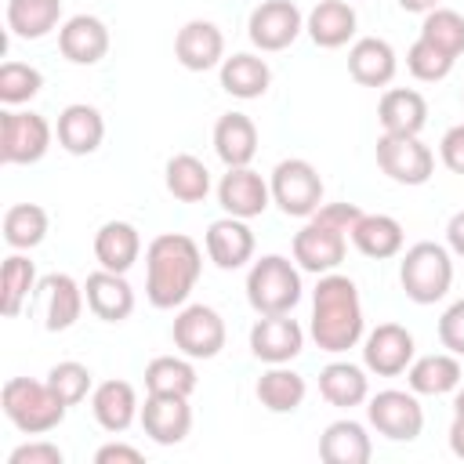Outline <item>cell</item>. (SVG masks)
<instances>
[{"mask_svg": "<svg viewBox=\"0 0 464 464\" xmlns=\"http://www.w3.org/2000/svg\"><path fill=\"white\" fill-rule=\"evenodd\" d=\"M47 384L58 392V399H62L65 406H76V402L87 399V392H94V373H91L83 362L65 359V362H54V366H51Z\"/></svg>", "mask_w": 464, "mask_h": 464, "instance_id": "cell-43", "label": "cell"}, {"mask_svg": "<svg viewBox=\"0 0 464 464\" xmlns=\"http://www.w3.org/2000/svg\"><path fill=\"white\" fill-rule=\"evenodd\" d=\"M268 188H272V203L286 218H312L323 207V178L301 156H290V160L276 163V170L268 178Z\"/></svg>", "mask_w": 464, "mask_h": 464, "instance_id": "cell-6", "label": "cell"}, {"mask_svg": "<svg viewBox=\"0 0 464 464\" xmlns=\"http://www.w3.org/2000/svg\"><path fill=\"white\" fill-rule=\"evenodd\" d=\"M348 239L355 243V250H359L362 257L384 261V257L402 254L406 232H402V225H399L392 214H362V218L352 225Z\"/></svg>", "mask_w": 464, "mask_h": 464, "instance_id": "cell-31", "label": "cell"}, {"mask_svg": "<svg viewBox=\"0 0 464 464\" xmlns=\"http://www.w3.org/2000/svg\"><path fill=\"white\" fill-rule=\"evenodd\" d=\"M344 250H348V232L330 225L319 214L304 218L301 232L294 236V261L301 272H312V276L337 272V265L344 261Z\"/></svg>", "mask_w": 464, "mask_h": 464, "instance_id": "cell-9", "label": "cell"}, {"mask_svg": "<svg viewBox=\"0 0 464 464\" xmlns=\"http://www.w3.org/2000/svg\"><path fill=\"white\" fill-rule=\"evenodd\" d=\"M138 420L156 446H178L192 431V406L185 395H152L149 392Z\"/></svg>", "mask_w": 464, "mask_h": 464, "instance_id": "cell-16", "label": "cell"}, {"mask_svg": "<svg viewBox=\"0 0 464 464\" xmlns=\"http://www.w3.org/2000/svg\"><path fill=\"white\" fill-rule=\"evenodd\" d=\"M413 359H417L413 334L399 323H381L362 341V366L377 377H399L410 370Z\"/></svg>", "mask_w": 464, "mask_h": 464, "instance_id": "cell-13", "label": "cell"}, {"mask_svg": "<svg viewBox=\"0 0 464 464\" xmlns=\"http://www.w3.org/2000/svg\"><path fill=\"white\" fill-rule=\"evenodd\" d=\"M453 413H464V381H460V388L453 392Z\"/></svg>", "mask_w": 464, "mask_h": 464, "instance_id": "cell-52", "label": "cell"}, {"mask_svg": "<svg viewBox=\"0 0 464 464\" xmlns=\"http://www.w3.org/2000/svg\"><path fill=\"white\" fill-rule=\"evenodd\" d=\"M362 301H359V286L341 276V272H326L319 276L315 290H312V341L319 344V352L341 355L348 348H355L362 341Z\"/></svg>", "mask_w": 464, "mask_h": 464, "instance_id": "cell-2", "label": "cell"}, {"mask_svg": "<svg viewBox=\"0 0 464 464\" xmlns=\"http://www.w3.org/2000/svg\"><path fill=\"white\" fill-rule=\"evenodd\" d=\"M40 87H44V72L36 65H29V62H4L0 65V102L7 109L33 102L40 94Z\"/></svg>", "mask_w": 464, "mask_h": 464, "instance_id": "cell-41", "label": "cell"}, {"mask_svg": "<svg viewBox=\"0 0 464 464\" xmlns=\"http://www.w3.org/2000/svg\"><path fill=\"white\" fill-rule=\"evenodd\" d=\"M304 29V14L294 0H265L250 11L246 33L257 51H283L290 47Z\"/></svg>", "mask_w": 464, "mask_h": 464, "instance_id": "cell-12", "label": "cell"}, {"mask_svg": "<svg viewBox=\"0 0 464 464\" xmlns=\"http://www.w3.org/2000/svg\"><path fill=\"white\" fill-rule=\"evenodd\" d=\"M218 203H221L225 214L250 221V218H261L268 210L272 188H268V181L257 170H250V167H228L221 174V181H218Z\"/></svg>", "mask_w": 464, "mask_h": 464, "instance_id": "cell-14", "label": "cell"}, {"mask_svg": "<svg viewBox=\"0 0 464 464\" xmlns=\"http://www.w3.org/2000/svg\"><path fill=\"white\" fill-rule=\"evenodd\" d=\"M355 25L359 18L348 0H319L304 18V33L312 36L315 47H326V51L344 47L355 36Z\"/></svg>", "mask_w": 464, "mask_h": 464, "instance_id": "cell-25", "label": "cell"}, {"mask_svg": "<svg viewBox=\"0 0 464 464\" xmlns=\"http://www.w3.org/2000/svg\"><path fill=\"white\" fill-rule=\"evenodd\" d=\"M163 181H167V192L181 203H203L207 192H210V170L199 156L192 152H178L167 160V170H163Z\"/></svg>", "mask_w": 464, "mask_h": 464, "instance_id": "cell-37", "label": "cell"}, {"mask_svg": "<svg viewBox=\"0 0 464 464\" xmlns=\"http://www.w3.org/2000/svg\"><path fill=\"white\" fill-rule=\"evenodd\" d=\"M203 246H207V257L218 268L232 272V268H243L254 257V232H250V225L243 218L225 214V218H218V221L207 225Z\"/></svg>", "mask_w": 464, "mask_h": 464, "instance_id": "cell-20", "label": "cell"}, {"mask_svg": "<svg viewBox=\"0 0 464 464\" xmlns=\"http://www.w3.org/2000/svg\"><path fill=\"white\" fill-rule=\"evenodd\" d=\"M62 460H65V453H62L54 442H47V439L22 442V446H14L11 457H7V464H62Z\"/></svg>", "mask_w": 464, "mask_h": 464, "instance_id": "cell-45", "label": "cell"}, {"mask_svg": "<svg viewBox=\"0 0 464 464\" xmlns=\"http://www.w3.org/2000/svg\"><path fill=\"white\" fill-rule=\"evenodd\" d=\"M141 460H145L141 450H134L127 442H105L94 453V464H141Z\"/></svg>", "mask_w": 464, "mask_h": 464, "instance_id": "cell-47", "label": "cell"}, {"mask_svg": "<svg viewBox=\"0 0 464 464\" xmlns=\"http://www.w3.org/2000/svg\"><path fill=\"white\" fill-rule=\"evenodd\" d=\"M366 417H370V428L392 442H413L424 431V406H420L417 392L384 388V392L370 395Z\"/></svg>", "mask_w": 464, "mask_h": 464, "instance_id": "cell-10", "label": "cell"}, {"mask_svg": "<svg viewBox=\"0 0 464 464\" xmlns=\"http://www.w3.org/2000/svg\"><path fill=\"white\" fill-rule=\"evenodd\" d=\"M399 72L395 47L381 36H359L348 47V76L359 87H388Z\"/></svg>", "mask_w": 464, "mask_h": 464, "instance_id": "cell-22", "label": "cell"}, {"mask_svg": "<svg viewBox=\"0 0 464 464\" xmlns=\"http://www.w3.org/2000/svg\"><path fill=\"white\" fill-rule=\"evenodd\" d=\"M214 152L225 167H250L257 156V123L246 112H225L214 123Z\"/></svg>", "mask_w": 464, "mask_h": 464, "instance_id": "cell-29", "label": "cell"}, {"mask_svg": "<svg viewBox=\"0 0 464 464\" xmlns=\"http://www.w3.org/2000/svg\"><path fill=\"white\" fill-rule=\"evenodd\" d=\"M138 257H141V232L130 221H105L94 232V261H98V268L127 276Z\"/></svg>", "mask_w": 464, "mask_h": 464, "instance_id": "cell-27", "label": "cell"}, {"mask_svg": "<svg viewBox=\"0 0 464 464\" xmlns=\"http://www.w3.org/2000/svg\"><path fill=\"white\" fill-rule=\"evenodd\" d=\"M446 246H450V254L464 257V210H457L450 218V225H446Z\"/></svg>", "mask_w": 464, "mask_h": 464, "instance_id": "cell-49", "label": "cell"}, {"mask_svg": "<svg viewBox=\"0 0 464 464\" xmlns=\"http://www.w3.org/2000/svg\"><path fill=\"white\" fill-rule=\"evenodd\" d=\"M58 51L72 65H98L109 54V25L94 14H72L58 29Z\"/></svg>", "mask_w": 464, "mask_h": 464, "instance_id": "cell-21", "label": "cell"}, {"mask_svg": "<svg viewBox=\"0 0 464 464\" xmlns=\"http://www.w3.org/2000/svg\"><path fill=\"white\" fill-rule=\"evenodd\" d=\"M203 272L199 243L185 232H163L145 246V297L152 308H181Z\"/></svg>", "mask_w": 464, "mask_h": 464, "instance_id": "cell-1", "label": "cell"}, {"mask_svg": "<svg viewBox=\"0 0 464 464\" xmlns=\"http://www.w3.org/2000/svg\"><path fill=\"white\" fill-rule=\"evenodd\" d=\"M377 167L395 185H424L435 174V152L420 141V134H381Z\"/></svg>", "mask_w": 464, "mask_h": 464, "instance_id": "cell-11", "label": "cell"}, {"mask_svg": "<svg viewBox=\"0 0 464 464\" xmlns=\"http://www.w3.org/2000/svg\"><path fill=\"white\" fill-rule=\"evenodd\" d=\"M0 406H4V417L22 435H47L69 413V406L58 399V392L47 381H33V377H11V381H4Z\"/></svg>", "mask_w": 464, "mask_h": 464, "instance_id": "cell-3", "label": "cell"}, {"mask_svg": "<svg viewBox=\"0 0 464 464\" xmlns=\"http://www.w3.org/2000/svg\"><path fill=\"white\" fill-rule=\"evenodd\" d=\"M399 283L413 304H435L450 294L453 286V254L442 243L420 239L406 246L399 261Z\"/></svg>", "mask_w": 464, "mask_h": 464, "instance_id": "cell-4", "label": "cell"}, {"mask_svg": "<svg viewBox=\"0 0 464 464\" xmlns=\"http://www.w3.org/2000/svg\"><path fill=\"white\" fill-rule=\"evenodd\" d=\"M40 290V301H44V330L51 334H62L69 326H76V319L83 315V304H87V294L83 286L69 276V272H51L36 283Z\"/></svg>", "mask_w": 464, "mask_h": 464, "instance_id": "cell-17", "label": "cell"}, {"mask_svg": "<svg viewBox=\"0 0 464 464\" xmlns=\"http://www.w3.org/2000/svg\"><path fill=\"white\" fill-rule=\"evenodd\" d=\"M54 127L40 116V112H18L7 109L0 112V160L11 167H25V163H40L51 149Z\"/></svg>", "mask_w": 464, "mask_h": 464, "instance_id": "cell-7", "label": "cell"}, {"mask_svg": "<svg viewBox=\"0 0 464 464\" xmlns=\"http://www.w3.org/2000/svg\"><path fill=\"white\" fill-rule=\"evenodd\" d=\"M47 210L40 203H14L4 214V239L11 250H33L47 239Z\"/></svg>", "mask_w": 464, "mask_h": 464, "instance_id": "cell-38", "label": "cell"}, {"mask_svg": "<svg viewBox=\"0 0 464 464\" xmlns=\"http://www.w3.org/2000/svg\"><path fill=\"white\" fill-rule=\"evenodd\" d=\"M439 160H442L446 170L464 174V123H457V127H450V130L442 134V141H439Z\"/></svg>", "mask_w": 464, "mask_h": 464, "instance_id": "cell-46", "label": "cell"}, {"mask_svg": "<svg viewBox=\"0 0 464 464\" xmlns=\"http://www.w3.org/2000/svg\"><path fill=\"white\" fill-rule=\"evenodd\" d=\"M83 294H87V308L102 323H123L134 312V290L123 272H109V268L91 272L83 283Z\"/></svg>", "mask_w": 464, "mask_h": 464, "instance_id": "cell-23", "label": "cell"}, {"mask_svg": "<svg viewBox=\"0 0 464 464\" xmlns=\"http://www.w3.org/2000/svg\"><path fill=\"white\" fill-rule=\"evenodd\" d=\"M91 410H94V420L105 431L120 435V431H127L134 424V417L141 413V402H138L134 384H127V381H102L91 392Z\"/></svg>", "mask_w": 464, "mask_h": 464, "instance_id": "cell-26", "label": "cell"}, {"mask_svg": "<svg viewBox=\"0 0 464 464\" xmlns=\"http://www.w3.org/2000/svg\"><path fill=\"white\" fill-rule=\"evenodd\" d=\"M62 0H7V29L18 40H40L62 29Z\"/></svg>", "mask_w": 464, "mask_h": 464, "instance_id": "cell-35", "label": "cell"}, {"mask_svg": "<svg viewBox=\"0 0 464 464\" xmlns=\"http://www.w3.org/2000/svg\"><path fill=\"white\" fill-rule=\"evenodd\" d=\"M301 268L283 254H265L246 272V301L257 315L294 312L301 301Z\"/></svg>", "mask_w": 464, "mask_h": 464, "instance_id": "cell-5", "label": "cell"}, {"mask_svg": "<svg viewBox=\"0 0 464 464\" xmlns=\"http://www.w3.org/2000/svg\"><path fill=\"white\" fill-rule=\"evenodd\" d=\"M319 457L326 464H366L373 457L370 431L359 420L341 417V420L326 424V431L319 435Z\"/></svg>", "mask_w": 464, "mask_h": 464, "instance_id": "cell-30", "label": "cell"}, {"mask_svg": "<svg viewBox=\"0 0 464 464\" xmlns=\"http://www.w3.org/2000/svg\"><path fill=\"white\" fill-rule=\"evenodd\" d=\"M257 402L268 410V413H294L301 402H304V377L297 370H290L286 362L279 366H268L261 377H257Z\"/></svg>", "mask_w": 464, "mask_h": 464, "instance_id": "cell-34", "label": "cell"}, {"mask_svg": "<svg viewBox=\"0 0 464 464\" xmlns=\"http://www.w3.org/2000/svg\"><path fill=\"white\" fill-rule=\"evenodd\" d=\"M460 381H464V370H460V355H453V352L420 355L406 370V384L417 395H450L460 388Z\"/></svg>", "mask_w": 464, "mask_h": 464, "instance_id": "cell-28", "label": "cell"}, {"mask_svg": "<svg viewBox=\"0 0 464 464\" xmlns=\"http://www.w3.org/2000/svg\"><path fill=\"white\" fill-rule=\"evenodd\" d=\"M196 359L188 355H156L145 366V392L152 395H192L199 377H196Z\"/></svg>", "mask_w": 464, "mask_h": 464, "instance_id": "cell-36", "label": "cell"}, {"mask_svg": "<svg viewBox=\"0 0 464 464\" xmlns=\"http://www.w3.org/2000/svg\"><path fill=\"white\" fill-rule=\"evenodd\" d=\"M420 40L435 44L450 58H460L464 54V14L453 7H431L420 22Z\"/></svg>", "mask_w": 464, "mask_h": 464, "instance_id": "cell-40", "label": "cell"}, {"mask_svg": "<svg viewBox=\"0 0 464 464\" xmlns=\"http://www.w3.org/2000/svg\"><path fill=\"white\" fill-rule=\"evenodd\" d=\"M402 11H413V14H428L431 7H439V0H399Z\"/></svg>", "mask_w": 464, "mask_h": 464, "instance_id": "cell-51", "label": "cell"}, {"mask_svg": "<svg viewBox=\"0 0 464 464\" xmlns=\"http://www.w3.org/2000/svg\"><path fill=\"white\" fill-rule=\"evenodd\" d=\"M170 337H174V348L181 355L214 359V355H221V348L228 341V330H225V319H221L218 308H210V304H181V312L174 315Z\"/></svg>", "mask_w": 464, "mask_h": 464, "instance_id": "cell-8", "label": "cell"}, {"mask_svg": "<svg viewBox=\"0 0 464 464\" xmlns=\"http://www.w3.org/2000/svg\"><path fill=\"white\" fill-rule=\"evenodd\" d=\"M301 348H304V330H301L297 319H290V312H283V315H261L250 326V352H254V359H261L268 366H279V362L297 359Z\"/></svg>", "mask_w": 464, "mask_h": 464, "instance_id": "cell-15", "label": "cell"}, {"mask_svg": "<svg viewBox=\"0 0 464 464\" xmlns=\"http://www.w3.org/2000/svg\"><path fill=\"white\" fill-rule=\"evenodd\" d=\"M319 395L330 406L352 410V406L370 399V377L355 362H330V366L319 370Z\"/></svg>", "mask_w": 464, "mask_h": 464, "instance_id": "cell-33", "label": "cell"}, {"mask_svg": "<svg viewBox=\"0 0 464 464\" xmlns=\"http://www.w3.org/2000/svg\"><path fill=\"white\" fill-rule=\"evenodd\" d=\"M174 58L188 72H207L225 62V33L207 18H192L174 36Z\"/></svg>", "mask_w": 464, "mask_h": 464, "instance_id": "cell-18", "label": "cell"}, {"mask_svg": "<svg viewBox=\"0 0 464 464\" xmlns=\"http://www.w3.org/2000/svg\"><path fill=\"white\" fill-rule=\"evenodd\" d=\"M319 218H326L330 225H337V228H344V232H352V225L362 218V210L355 207V203H323L319 210H315Z\"/></svg>", "mask_w": 464, "mask_h": 464, "instance_id": "cell-48", "label": "cell"}, {"mask_svg": "<svg viewBox=\"0 0 464 464\" xmlns=\"http://www.w3.org/2000/svg\"><path fill=\"white\" fill-rule=\"evenodd\" d=\"M381 134H420L428 123V102L413 87H388L377 102Z\"/></svg>", "mask_w": 464, "mask_h": 464, "instance_id": "cell-24", "label": "cell"}, {"mask_svg": "<svg viewBox=\"0 0 464 464\" xmlns=\"http://www.w3.org/2000/svg\"><path fill=\"white\" fill-rule=\"evenodd\" d=\"M450 450H453V457L464 460V413H453V424H450Z\"/></svg>", "mask_w": 464, "mask_h": 464, "instance_id": "cell-50", "label": "cell"}, {"mask_svg": "<svg viewBox=\"0 0 464 464\" xmlns=\"http://www.w3.org/2000/svg\"><path fill=\"white\" fill-rule=\"evenodd\" d=\"M0 290H4V315L14 319L25 308L29 294L36 290V265L25 254H11L0 268Z\"/></svg>", "mask_w": 464, "mask_h": 464, "instance_id": "cell-39", "label": "cell"}, {"mask_svg": "<svg viewBox=\"0 0 464 464\" xmlns=\"http://www.w3.org/2000/svg\"><path fill=\"white\" fill-rule=\"evenodd\" d=\"M453 65H457V58H450L446 51H439L435 44H428V40H413L410 44V51H406V69H410V76L413 80H420V83H439V80H446L450 72H453Z\"/></svg>", "mask_w": 464, "mask_h": 464, "instance_id": "cell-42", "label": "cell"}, {"mask_svg": "<svg viewBox=\"0 0 464 464\" xmlns=\"http://www.w3.org/2000/svg\"><path fill=\"white\" fill-rule=\"evenodd\" d=\"M54 138L69 156H91L105 141V116L87 102H72L58 112Z\"/></svg>", "mask_w": 464, "mask_h": 464, "instance_id": "cell-19", "label": "cell"}, {"mask_svg": "<svg viewBox=\"0 0 464 464\" xmlns=\"http://www.w3.org/2000/svg\"><path fill=\"white\" fill-rule=\"evenodd\" d=\"M218 69H221V87H225L232 98H239V102L261 98V94L268 91V83H272L268 62L257 58V54H250V51H239V54L225 58Z\"/></svg>", "mask_w": 464, "mask_h": 464, "instance_id": "cell-32", "label": "cell"}, {"mask_svg": "<svg viewBox=\"0 0 464 464\" xmlns=\"http://www.w3.org/2000/svg\"><path fill=\"white\" fill-rule=\"evenodd\" d=\"M439 344L464 359V297L453 301L439 319Z\"/></svg>", "mask_w": 464, "mask_h": 464, "instance_id": "cell-44", "label": "cell"}, {"mask_svg": "<svg viewBox=\"0 0 464 464\" xmlns=\"http://www.w3.org/2000/svg\"><path fill=\"white\" fill-rule=\"evenodd\" d=\"M460 102H464V94H460Z\"/></svg>", "mask_w": 464, "mask_h": 464, "instance_id": "cell-53", "label": "cell"}]
</instances>
